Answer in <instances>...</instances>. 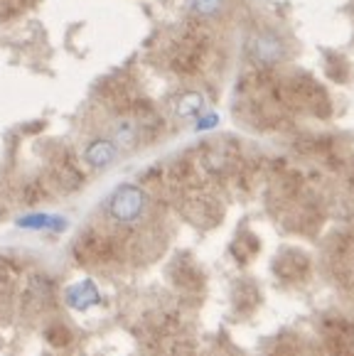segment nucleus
<instances>
[{"instance_id": "f257e3e1", "label": "nucleus", "mask_w": 354, "mask_h": 356, "mask_svg": "<svg viewBox=\"0 0 354 356\" xmlns=\"http://www.w3.org/2000/svg\"><path fill=\"white\" fill-rule=\"evenodd\" d=\"M148 207V194L138 184H121L109 200H106V214L116 224H136Z\"/></svg>"}, {"instance_id": "f03ea898", "label": "nucleus", "mask_w": 354, "mask_h": 356, "mask_svg": "<svg viewBox=\"0 0 354 356\" xmlns=\"http://www.w3.org/2000/svg\"><path fill=\"white\" fill-rule=\"evenodd\" d=\"M251 52H254V59H259V62L276 64L286 57V44L273 32H259L254 37V42H251Z\"/></svg>"}, {"instance_id": "7ed1b4c3", "label": "nucleus", "mask_w": 354, "mask_h": 356, "mask_svg": "<svg viewBox=\"0 0 354 356\" xmlns=\"http://www.w3.org/2000/svg\"><path fill=\"white\" fill-rule=\"evenodd\" d=\"M116 157H118V145L109 138H96L86 145L84 150V160H86L88 168L94 170H104L114 163Z\"/></svg>"}, {"instance_id": "20e7f679", "label": "nucleus", "mask_w": 354, "mask_h": 356, "mask_svg": "<svg viewBox=\"0 0 354 356\" xmlns=\"http://www.w3.org/2000/svg\"><path fill=\"white\" fill-rule=\"evenodd\" d=\"M67 302L72 307H88V305H96L99 302V290L91 280H84V283L74 285V288L67 290Z\"/></svg>"}, {"instance_id": "39448f33", "label": "nucleus", "mask_w": 354, "mask_h": 356, "mask_svg": "<svg viewBox=\"0 0 354 356\" xmlns=\"http://www.w3.org/2000/svg\"><path fill=\"white\" fill-rule=\"evenodd\" d=\"M204 111V96L197 91H187V94L180 96L177 101V115L180 118H197Z\"/></svg>"}, {"instance_id": "423d86ee", "label": "nucleus", "mask_w": 354, "mask_h": 356, "mask_svg": "<svg viewBox=\"0 0 354 356\" xmlns=\"http://www.w3.org/2000/svg\"><path fill=\"white\" fill-rule=\"evenodd\" d=\"M138 140V128L133 121H118L114 128V143L118 147H133Z\"/></svg>"}, {"instance_id": "0eeeda50", "label": "nucleus", "mask_w": 354, "mask_h": 356, "mask_svg": "<svg viewBox=\"0 0 354 356\" xmlns=\"http://www.w3.org/2000/svg\"><path fill=\"white\" fill-rule=\"evenodd\" d=\"M45 339L59 349V346H67L69 341H72V332H69V327L62 325V322H54V325H49L47 330H45Z\"/></svg>"}, {"instance_id": "6e6552de", "label": "nucleus", "mask_w": 354, "mask_h": 356, "mask_svg": "<svg viewBox=\"0 0 354 356\" xmlns=\"http://www.w3.org/2000/svg\"><path fill=\"white\" fill-rule=\"evenodd\" d=\"M190 3H192V10L204 17H212L222 6V0H190Z\"/></svg>"}]
</instances>
